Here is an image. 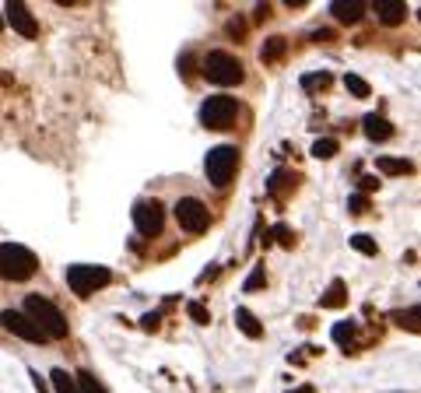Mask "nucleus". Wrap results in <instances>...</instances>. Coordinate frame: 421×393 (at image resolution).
<instances>
[{
	"label": "nucleus",
	"instance_id": "obj_1",
	"mask_svg": "<svg viewBox=\"0 0 421 393\" xmlns=\"http://www.w3.org/2000/svg\"><path fill=\"white\" fill-rule=\"evenodd\" d=\"M39 270V257L18 243H0V277L4 281H25Z\"/></svg>",
	"mask_w": 421,
	"mask_h": 393
},
{
	"label": "nucleus",
	"instance_id": "obj_2",
	"mask_svg": "<svg viewBox=\"0 0 421 393\" xmlns=\"http://www.w3.org/2000/svg\"><path fill=\"white\" fill-rule=\"evenodd\" d=\"M25 316L42 330V337H67V316L42 295L25 299Z\"/></svg>",
	"mask_w": 421,
	"mask_h": 393
},
{
	"label": "nucleus",
	"instance_id": "obj_3",
	"mask_svg": "<svg viewBox=\"0 0 421 393\" xmlns=\"http://www.w3.org/2000/svg\"><path fill=\"white\" fill-rule=\"evenodd\" d=\"M239 165V151L232 144H221V148H210L208 158H204V175H208L210 186H228L232 175Z\"/></svg>",
	"mask_w": 421,
	"mask_h": 393
},
{
	"label": "nucleus",
	"instance_id": "obj_4",
	"mask_svg": "<svg viewBox=\"0 0 421 393\" xmlns=\"http://www.w3.org/2000/svg\"><path fill=\"white\" fill-rule=\"evenodd\" d=\"M201 71L214 85H239L243 81V63L232 53H221V49H210L204 56V63H201Z\"/></svg>",
	"mask_w": 421,
	"mask_h": 393
},
{
	"label": "nucleus",
	"instance_id": "obj_5",
	"mask_svg": "<svg viewBox=\"0 0 421 393\" xmlns=\"http://www.w3.org/2000/svg\"><path fill=\"white\" fill-rule=\"evenodd\" d=\"M235 116H239V102L228 98V95H214V98H208L201 106V123L208 131H232Z\"/></svg>",
	"mask_w": 421,
	"mask_h": 393
},
{
	"label": "nucleus",
	"instance_id": "obj_6",
	"mask_svg": "<svg viewBox=\"0 0 421 393\" xmlns=\"http://www.w3.org/2000/svg\"><path fill=\"white\" fill-rule=\"evenodd\" d=\"M109 281H113L109 267H84V263L67 267V285H71V292L81 295V299H88V295L98 292V288H106Z\"/></svg>",
	"mask_w": 421,
	"mask_h": 393
},
{
	"label": "nucleus",
	"instance_id": "obj_7",
	"mask_svg": "<svg viewBox=\"0 0 421 393\" xmlns=\"http://www.w3.org/2000/svg\"><path fill=\"white\" fill-rule=\"evenodd\" d=\"M176 221H179V228H186V232H204L208 228V221H210V215H208V208L197 200V197H183L179 204H176Z\"/></svg>",
	"mask_w": 421,
	"mask_h": 393
},
{
	"label": "nucleus",
	"instance_id": "obj_8",
	"mask_svg": "<svg viewBox=\"0 0 421 393\" xmlns=\"http://www.w3.org/2000/svg\"><path fill=\"white\" fill-rule=\"evenodd\" d=\"M0 323L14 334V337H21V341H29V344H46V337H42V330L21 312V309H4L0 312Z\"/></svg>",
	"mask_w": 421,
	"mask_h": 393
},
{
	"label": "nucleus",
	"instance_id": "obj_9",
	"mask_svg": "<svg viewBox=\"0 0 421 393\" xmlns=\"http://www.w3.org/2000/svg\"><path fill=\"white\" fill-rule=\"evenodd\" d=\"M7 25H11L18 36H25V39H36V36H39V25H36L29 4H21V0H7Z\"/></svg>",
	"mask_w": 421,
	"mask_h": 393
},
{
	"label": "nucleus",
	"instance_id": "obj_10",
	"mask_svg": "<svg viewBox=\"0 0 421 393\" xmlns=\"http://www.w3.org/2000/svg\"><path fill=\"white\" fill-rule=\"evenodd\" d=\"M162 221H166V215H162V208L155 200H141L133 208V225H137L141 235H158L162 232Z\"/></svg>",
	"mask_w": 421,
	"mask_h": 393
},
{
	"label": "nucleus",
	"instance_id": "obj_11",
	"mask_svg": "<svg viewBox=\"0 0 421 393\" xmlns=\"http://www.w3.org/2000/svg\"><path fill=\"white\" fill-rule=\"evenodd\" d=\"M330 11H334V18L340 25H355V21L365 14V4H362V0H334Z\"/></svg>",
	"mask_w": 421,
	"mask_h": 393
},
{
	"label": "nucleus",
	"instance_id": "obj_12",
	"mask_svg": "<svg viewBox=\"0 0 421 393\" xmlns=\"http://www.w3.org/2000/svg\"><path fill=\"white\" fill-rule=\"evenodd\" d=\"M376 14L382 25H400V21L407 18V4H400V0H379Z\"/></svg>",
	"mask_w": 421,
	"mask_h": 393
},
{
	"label": "nucleus",
	"instance_id": "obj_13",
	"mask_svg": "<svg viewBox=\"0 0 421 393\" xmlns=\"http://www.w3.org/2000/svg\"><path fill=\"white\" fill-rule=\"evenodd\" d=\"M362 131H365V137H369V141H386V137H393V123H390L386 116L372 113V116H365V120H362Z\"/></svg>",
	"mask_w": 421,
	"mask_h": 393
},
{
	"label": "nucleus",
	"instance_id": "obj_14",
	"mask_svg": "<svg viewBox=\"0 0 421 393\" xmlns=\"http://www.w3.org/2000/svg\"><path fill=\"white\" fill-rule=\"evenodd\" d=\"M235 327H239L246 337H253V341H256V337H263V323L253 316L250 309H243V306L235 309Z\"/></svg>",
	"mask_w": 421,
	"mask_h": 393
},
{
	"label": "nucleus",
	"instance_id": "obj_15",
	"mask_svg": "<svg viewBox=\"0 0 421 393\" xmlns=\"http://www.w3.org/2000/svg\"><path fill=\"white\" fill-rule=\"evenodd\" d=\"M376 165H379V173H386V175H411L415 173V162H411V158H379Z\"/></svg>",
	"mask_w": 421,
	"mask_h": 393
},
{
	"label": "nucleus",
	"instance_id": "obj_16",
	"mask_svg": "<svg viewBox=\"0 0 421 393\" xmlns=\"http://www.w3.org/2000/svg\"><path fill=\"white\" fill-rule=\"evenodd\" d=\"M285 53H288V43H285V39H278V36H274V39H267V43H263V49H260L263 63H281V60H285Z\"/></svg>",
	"mask_w": 421,
	"mask_h": 393
},
{
	"label": "nucleus",
	"instance_id": "obj_17",
	"mask_svg": "<svg viewBox=\"0 0 421 393\" xmlns=\"http://www.w3.org/2000/svg\"><path fill=\"white\" fill-rule=\"evenodd\" d=\"M53 390L56 393H78V383L71 379L67 369H53Z\"/></svg>",
	"mask_w": 421,
	"mask_h": 393
},
{
	"label": "nucleus",
	"instance_id": "obj_18",
	"mask_svg": "<svg viewBox=\"0 0 421 393\" xmlns=\"http://www.w3.org/2000/svg\"><path fill=\"white\" fill-rule=\"evenodd\" d=\"M397 323H400V327H404V330H411V334H418V306H411V309H400V312H397Z\"/></svg>",
	"mask_w": 421,
	"mask_h": 393
},
{
	"label": "nucleus",
	"instance_id": "obj_19",
	"mask_svg": "<svg viewBox=\"0 0 421 393\" xmlns=\"http://www.w3.org/2000/svg\"><path fill=\"white\" fill-rule=\"evenodd\" d=\"M337 155V141L334 137H320L316 144H313V158H334Z\"/></svg>",
	"mask_w": 421,
	"mask_h": 393
},
{
	"label": "nucleus",
	"instance_id": "obj_20",
	"mask_svg": "<svg viewBox=\"0 0 421 393\" xmlns=\"http://www.w3.org/2000/svg\"><path fill=\"white\" fill-rule=\"evenodd\" d=\"M355 334H358V327H355V323H348V320L334 327V341H337V344H344V348L355 341Z\"/></svg>",
	"mask_w": 421,
	"mask_h": 393
},
{
	"label": "nucleus",
	"instance_id": "obj_21",
	"mask_svg": "<svg viewBox=\"0 0 421 393\" xmlns=\"http://www.w3.org/2000/svg\"><path fill=\"white\" fill-rule=\"evenodd\" d=\"M344 299H348V292H344V281H334V285H330V292L323 295V306H327V309L344 306Z\"/></svg>",
	"mask_w": 421,
	"mask_h": 393
},
{
	"label": "nucleus",
	"instance_id": "obj_22",
	"mask_svg": "<svg viewBox=\"0 0 421 393\" xmlns=\"http://www.w3.org/2000/svg\"><path fill=\"white\" fill-rule=\"evenodd\" d=\"M74 383H78V393H109L102 383H98V379H95V376H91V372H81Z\"/></svg>",
	"mask_w": 421,
	"mask_h": 393
},
{
	"label": "nucleus",
	"instance_id": "obj_23",
	"mask_svg": "<svg viewBox=\"0 0 421 393\" xmlns=\"http://www.w3.org/2000/svg\"><path fill=\"white\" fill-rule=\"evenodd\" d=\"M330 81H334V78H330L327 71H320V74H305V78H302V88H305V91H320V88H327Z\"/></svg>",
	"mask_w": 421,
	"mask_h": 393
},
{
	"label": "nucleus",
	"instance_id": "obj_24",
	"mask_svg": "<svg viewBox=\"0 0 421 393\" xmlns=\"http://www.w3.org/2000/svg\"><path fill=\"white\" fill-rule=\"evenodd\" d=\"M344 85H348V91H351L355 98H369V91H372V88L365 85L358 74H348V78H344Z\"/></svg>",
	"mask_w": 421,
	"mask_h": 393
},
{
	"label": "nucleus",
	"instance_id": "obj_25",
	"mask_svg": "<svg viewBox=\"0 0 421 393\" xmlns=\"http://www.w3.org/2000/svg\"><path fill=\"white\" fill-rule=\"evenodd\" d=\"M351 250H358V253H365V257H376V243H372L369 235H351Z\"/></svg>",
	"mask_w": 421,
	"mask_h": 393
},
{
	"label": "nucleus",
	"instance_id": "obj_26",
	"mask_svg": "<svg viewBox=\"0 0 421 393\" xmlns=\"http://www.w3.org/2000/svg\"><path fill=\"white\" fill-rule=\"evenodd\" d=\"M292 183H295V173H278L267 183V190H270V193H281V190H288Z\"/></svg>",
	"mask_w": 421,
	"mask_h": 393
},
{
	"label": "nucleus",
	"instance_id": "obj_27",
	"mask_svg": "<svg viewBox=\"0 0 421 393\" xmlns=\"http://www.w3.org/2000/svg\"><path fill=\"white\" fill-rule=\"evenodd\" d=\"M228 36L243 43V39H246V21H243V18H232V21H228Z\"/></svg>",
	"mask_w": 421,
	"mask_h": 393
},
{
	"label": "nucleus",
	"instance_id": "obj_28",
	"mask_svg": "<svg viewBox=\"0 0 421 393\" xmlns=\"http://www.w3.org/2000/svg\"><path fill=\"white\" fill-rule=\"evenodd\" d=\"M274 235H278V243H281V246H292V243H295V235H292V228H288V225H278V228H274Z\"/></svg>",
	"mask_w": 421,
	"mask_h": 393
},
{
	"label": "nucleus",
	"instance_id": "obj_29",
	"mask_svg": "<svg viewBox=\"0 0 421 393\" xmlns=\"http://www.w3.org/2000/svg\"><path fill=\"white\" fill-rule=\"evenodd\" d=\"M190 316H193L197 323H208V309H204V302H190Z\"/></svg>",
	"mask_w": 421,
	"mask_h": 393
},
{
	"label": "nucleus",
	"instance_id": "obj_30",
	"mask_svg": "<svg viewBox=\"0 0 421 393\" xmlns=\"http://www.w3.org/2000/svg\"><path fill=\"white\" fill-rule=\"evenodd\" d=\"M246 288H250V292H256V288H263V267H256V270H253V274H250V281H246Z\"/></svg>",
	"mask_w": 421,
	"mask_h": 393
},
{
	"label": "nucleus",
	"instance_id": "obj_31",
	"mask_svg": "<svg viewBox=\"0 0 421 393\" xmlns=\"http://www.w3.org/2000/svg\"><path fill=\"white\" fill-rule=\"evenodd\" d=\"M348 208H351V211H355V215H362V211H365V208H369V204H365V193H355V197H351V204H348Z\"/></svg>",
	"mask_w": 421,
	"mask_h": 393
},
{
	"label": "nucleus",
	"instance_id": "obj_32",
	"mask_svg": "<svg viewBox=\"0 0 421 393\" xmlns=\"http://www.w3.org/2000/svg\"><path fill=\"white\" fill-rule=\"evenodd\" d=\"M158 323H162V316H158V312H148V316L141 320V327H144V330H155Z\"/></svg>",
	"mask_w": 421,
	"mask_h": 393
},
{
	"label": "nucleus",
	"instance_id": "obj_33",
	"mask_svg": "<svg viewBox=\"0 0 421 393\" xmlns=\"http://www.w3.org/2000/svg\"><path fill=\"white\" fill-rule=\"evenodd\" d=\"M362 190H376V179L372 175H362Z\"/></svg>",
	"mask_w": 421,
	"mask_h": 393
},
{
	"label": "nucleus",
	"instance_id": "obj_34",
	"mask_svg": "<svg viewBox=\"0 0 421 393\" xmlns=\"http://www.w3.org/2000/svg\"><path fill=\"white\" fill-rule=\"evenodd\" d=\"M0 29H4V18H0Z\"/></svg>",
	"mask_w": 421,
	"mask_h": 393
}]
</instances>
